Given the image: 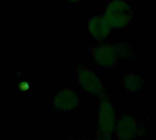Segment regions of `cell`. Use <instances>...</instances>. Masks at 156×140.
I'll list each match as a JSON object with an SVG mask.
<instances>
[{"instance_id": "obj_9", "label": "cell", "mask_w": 156, "mask_h": 140, "mask_svg": "<svg viewBox=\"0 0 156 140\" xmlns=\"http://www.w3.org/2000/svg\"><path fill=\"white\" fill-rule=\"evenodd\" d=\"M66 1H68L70 4H78V3L81 2L82 0H66Z\"/></svg>"}, {"instance_id": "obj_1", "label": "cell", "mask_w": 156, "mask_h": 140, "mask_svg": "<svg viewBox=\"0 0 156 140\" xmlns=\"http://www.w3.org/2000/svg\"><path fill=\"white\" fill-rule=\"evenodd\" d=\"M90 55L93 62L102 69L114 68L122 61L133 58V51L130 44L124 42H98L90 49Z\"/></svg>"}, {"instance_id": "obj_3", "label": "cell", "mask_w": 156, "mask_h": 140, "mask_svg": "<svg viewBox=\"0 0 156 140\" xmlns=\"http://www.w3.org/2000/svg\"><path fill=\"white\" fill-rule=\"evenodd\" d=\"M76 80L80 89L91 96L102 97L105 94L106 87L102 78L90 68L80 65L76 71Z\"/></svg>"}, {"instance_id": "obj_11", "label": "cell", "mask_w": 156, "mask_h": 140, "mask_svg": "<svg viewBox=\"0 0 156 140\" xmlns=\"http://www.w3.org/2000/svg\"><path fill=\"white\" fill-rule=\"evenodd\" d=\"M79 140H85V139H79Z\"/></svg>"}, {"instance_id": "obj_2", "label": "cell", "mask_w": 156, "mask_h": 140, "mask_svg": "<svg viewBox=\"0 0 156 140\" xmlns=\"http://www.w3.org/2000/svg\"><path fill=\"white\" fill-rule=\"evenodd\" d=\"M102 15L112 30L126 28L133 19V10L128 0H110L106 3Z\"/></svg>"}, {"instance_id": "obj_7", "label": "cell", "mask_w": 156, "mask_h": 140, "mask_svg": "<svg viewBox=\"0 0 156 140\" xmlns=\"http://www.w3.org/2000/svg\"><path fill=\"white\" fill-rule=\"evenodd\" d=\"M87 32L92 39L98 42L106 41L112 32V28L103 17L101 15L91 16L87 21Z\"/></svg>"}, {"instance_id": "obj_5", "label": "cell", "mask_w": 156, "mask_h": 140, "mask_svg": "<svg viewBox=\"0 0 156 140\" xmlns=\"http://www.w3.org/2000/svg\"><path fill=\"white\" fill-rule=\"evenodd\" d=\"M144 127L136 117L130 115H123L117 118L114 127L117 140H135L143 135Z\"/></svg>"}, {"instance_id": "obj_4", "label": "cell", "mask_w": 156, "mask_h": 140, "mask_svg": "<svg viewBox=\"0 0 156 140\" xmlns=\"http://www.w3.org/2000/svg\"><path fill=\"white\" fill-rule=\"evenodd\" d=\"M117 118L118 117L112 101L103 95L101 99L98 109L97 131L99 137L112 138Z\"/></svg>"}, {"instance_id": "obj_8", "label": "cell", "mask_w": 156, "mask_h": 140, "mask_svg": "<svg viewBox=\"0 0 156 140\" xmlns=\"http://www.w3.org/2000/svg\"><path fill=\"white\" fill-rule=\"evenodd\" d=\"M122 86L129 93H141L144 88V80L138 73L126 72L122 76Z\"/></svg>"}, {"instance_id": "obj_10", "label": "cell", "mask_w": 156, "mask_h": 140, "mask_svg": "<svg viewBox=\"0 0 156 140\" xmlns=\"http://www.w3.org/2000/svg\"><path fill=\"white\" fill-rule=\"evenodd\" d=\"M96 140H112V138H101V137H99Z\"/></svg>"}, {"instance_id": "obj_6", "label": "cell", "mask_w": 156, "mask_h": 140, "mask_svg": "<svg viewBox=\"0 0 156 140\" xmlns=\"http://www.w3.org/2000/svg\"><path fill=\"white\" fill-rule=\"evenodd\" d=\"M51 105L54 111L61 114L75 111L80 105V95L73 89H60L52 96Z\"/></svg>"}]
</instances>
